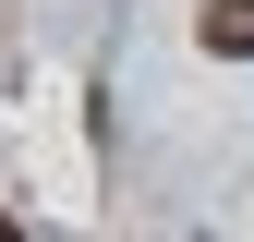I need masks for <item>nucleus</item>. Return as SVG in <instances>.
<instances>
[{"label":"nucleus","instance_id":"f257e3e1","mask_svg":"<svg viewBox=\"0 0 254 242\" xmlns=\"http://www.w3.org/2000/svg\"><path fill=\"white\" fill-rule=\"evenodd\" d=\"M194 37L218 49V60H254V0H206V24Z\"/></svg>","mask_w":254,"mask_h":242},{"label":"nucleus","instance_id":"f03ea898","mask_svg":"<svg viewBox=\"0 0 254 242\" xmlns=\"http://www.w3.org/2000/svg\"><path fill=\"white\" fill-rule=\"evenodd\" d=\"M0 242H37V230H24V218H0Z\"/></svg>","mask_w":254,"mask_h":242}]
</instances>
